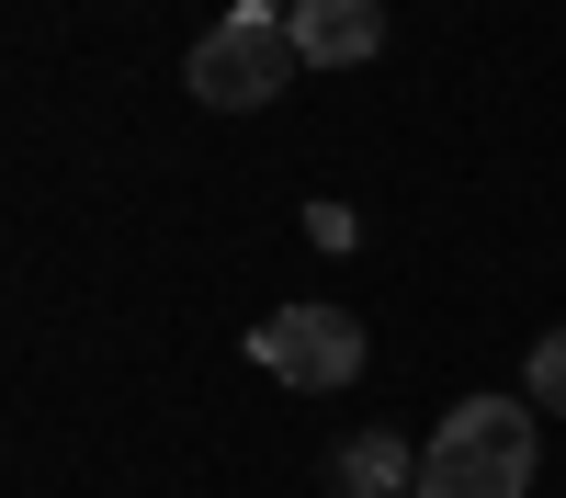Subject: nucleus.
Wrapping results in <instances>:
<instances>
[{"label": "nucleus", "mask_w": 566, "mask_h": 498, "mask_svg": "<svg viewBox=\"0 0 566 498\" xmlns=\"http://www.w3.org/2000/svg\"><path fill=\"white\" fill-rule=\"evenodd\" d=\"M533 465H544V431L522 396H453L419 453V498H522Z\"/></svg>", "instance_id": "1"}, {"label": "nucleus", "mask_w": 566, "mask_h": 498, "mask_svg": "<svg viewBox=\"0 0 566 498\" xmlns=\"http://www.w3.org/2000/svg\"><path fill=\"white\" fill-rule=\"evenodd\" d=\"M250 362L272 385H295V396H340L352 374H363V317L352 306H272L261 329H250Z\"/></svg>", "instance_id": "2"}, {"label": "nucleus", "mask_w": 566, "mask_h": 498, "mask_svg": "<svg viewBox=\"0 0 566 498\" xmlns=\"http://www.w3.org/2000/svg\"><path fill=\"white\" fill-rule=\"evenodd\" d=\"M295 68H306V57H295V34H283V23H216V34H193V68H181V80H193L205 114H261Z\"/></svg>", "instance_id": "3"}, {"label": "nucleus", "mask_w": 566, "mask_h": 498, "mask_svg": "<svg viewBox=\"0 0 566 498\" xmlns=\"http://www.w3.org/2000/svg\"><path fill=\"white\" fill-rule=\"evenodd\" d=\"M283 34H295L306 68H363L374 45H386V0H295Z\"/></svg>", "instance_id": "4"}, {"label": "nucleus", "mask_w": 566, "mask_h": 498, "mask_svg": "<svg viewBox=\"0 0 566 498\" xmlns=\"http://www.w3.org/2000/svg\"><path fill=\"white\" fill-rule=\"evenodd\" d=\"M328 487H340V498H408V487H419L408 431H352L340 453H328Z\"/></svg>", "instance_id": "5"}, {"label": "nucleus", "mask_w": 566, "mask_h": 498, "mask_svg": "<svg viewBox=\"0 0 566 498\" xmlns=\"http://www.w3.org/2000/svg\"><path fill=\"white\" fill-rule=\"evenodd\" d=\"M533 407H555V420H566V329L533 340Z\"/></svg>", "instance_id": "6"}, {"label": "nucleus", "mask_w": 566, "mask_h": 498, "mask_svg": "<svg viewBox=\"0 0 566 498\" xmlns=\"http://www.w3.org/2000/svg\"><path fill=\"white\" fill-rule=\"evenodd\" d=\"M306 239L317 250H352V204H306Z\"/></svg>", "instance_id": "7"}, {"label": "nucleus", "mask_w": 566, "mask_h": 498, "mask_svg": "<svg viewBox=\"0 0 566 498\" xmlns=\"http://www.w3.org/2000/svg\"><path fill=\"white\" fill-rule=\"evenodd\" d=\"M295 0H227V23H283Z\"/></svg>", "instance_id": "8"}]
</instances>
